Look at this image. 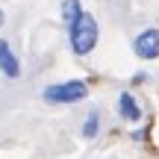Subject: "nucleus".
<instances>
[{
  "mask_svg": "<svg viewBox=\"0 0 159 159\" xmlns=\"http://www.w3.org/2000/svg\"><path fill=\"white\" fill-rule=\"evenodd\" d=\"M0 71H3L9 80L21 77V65H18V56L12 53L9 41H0Z\"/></svg>",
  "mask_w": 159,
  "mask_h": 159,
  "instance_id": "obj_4",
  "label": "nucleus"
},
{
  "mask_svg": "<svg viewBox=\"0 0 159 159\" xmlns=\"http://www.w3.org/2000/svg\"><path fill=\"white\" fill-rule=\"evenodd\" d=\"M68 39H71V50H74L77 56L91 53L94 44H97V21L89 15V12H83V15L68 27Z\"/></svg>",
  "mask_w": 159,
  "mask_h": 159,
  "instance_id": "obj_1",
  "label": "nucleus"
},
{
  "mask_svg": "<svg viewBox=\"0 0 159 159\" xmlns=\"http://www.w3.org/2000/svg\"><path fill=\"white\" fill-rule=\"evenodd\" d=\"M118 112H121V118H127V121H139L142 118V109H139L136 97H133L130 91H124V94L118 97Z\"/></svg>",
  "mask_w": 159,
  "mask_h": 159,
  "instance_id": "obj_5",
  "label": "nucleus"
},
{
  "mask_svg": "<svg viewBox=\"0 0 159 159\" xmlns=\"http://www.w3.org/2000/svg\"><path fill=\"white\" fill-rule=\"evenodd\" d=\"M133 50L139 59H156L159 56V30H144L136 35L133 41Z\"/></svg>",
  "mask_w": 159,
  "mask_h": 159,
  "instance_id": "obj_3",
  "label": "nucleus"
},
{
  "mask_svg": "<svg viewBox=\"0 0 159 159\" xmlns=\"http://www.w3.org/2000/svg\"><path fill=\"white\" fill-rule=\"evenodd\" d=\"M85 94H89V85L83 80H68V83H56L44 89L47 103H80Z\"/></svg>",
  "mask_w": 159,
  "mask_h": 159,
  "instance_id": "obj_2",
  "label": "nucleus"
},
{
  "mask_svg": "<svg viewBox=\"0 0 159 159\" xmlns=\"http://www.w3.org/2000/svg\"><path fill=\"white\" fill-rule=\"evenodd\" d=\"M80 15H83V6H80V0H62V21L68 24V27L77 21Z\"/></svg>",
  "mask_w": 159,
  "mask_h": 159,
  "instance_id": "obj_6",
  "label": "nucleus"
},
{
  "mask_svg": "<svg viewBox=\"0 0 159 159\" xmlns=\"http://www.w3.org/2000/svg\"><path fill=\"white\" fill-rule=\"evenodd\" d=\"M3 21H6V15H3V9H0V27H3Z\"/></svg>",
  "mask_w": 159,
  "mask_h": 159,
  "instance_id": "obj_8",
  "label": "nucleus"
},
{
  "mask_svg": "<svg viewBox=\"0 0 159 159\" xmlns=\"http://www.w3.org/2000/svg\"><path fill=\"white\" fill-rule=\"evenodd\" d=\"M97 130H100V115H97V112H89V118H85V124H83V136L85 139H94Z\"/></svg>",
  "mask_w": 159,
  "mask_h": 159,
  "instance_id": "obj_7",
  "label": "nucleus"
}]
</instances>
